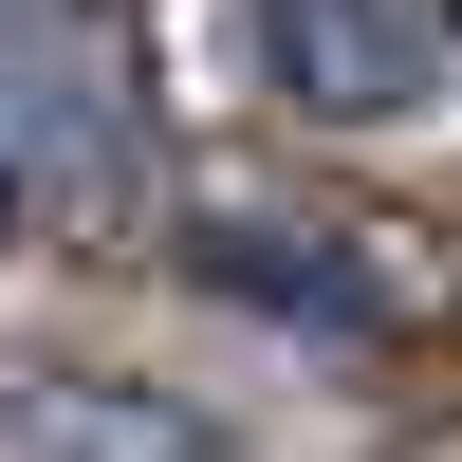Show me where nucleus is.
I'll return each mask as SVG.
<instances>
[{
	"label": "nucleus",
	"mask_w": 462,
	"mask_h": 462,
	"mask_svg": "<svg viewBox=\"0 0 462 462\" xmlns=\"http://www.w3.org/2000/svg\"><path fill=\"white\" fill-rule=\"evenodd\" d=\"M0 222H19V148H0Z\"/></svg>",
	"instance_id": "39448f33"
},
{
	"label": "nucleus",
	"mask_w": 462,
	"mask_h": 462,
	"mask_svg": "<svg viewBox=\"0 0 462 462\" xmlns=\"http://www.w3.org/2000/svg\"><path fill=\"white\" fill-rule=\"evenodd\" d=\"M0 462H222V426L148 370H0Z\"/></svg>",
	"instance_id": "20e7f679"
},
{
	"label": "nucleus",
	"mask_w": 462,
	"mask_h": 462,
	"mask_svg": "<svg viewBox=\"0 0 462 462\" xmlns=\"http://www.w3.org/2000/svg\"><path fill=\"white\" fill-rule=\"evenodd\" d=\"M204 296H259V315H315V333L407 315L389 259H370L352 222H296V204H222V222H204Z\"/></svg>",
	"instance_id": "7ed1b4c3"
},
{
	"label": "nucleus",
	"mask_w": 462,
	"mask_h": 462,
	"mask_svg": "<svg viewBox=\"0 0 462 462\" xmlns=\"http://www.w3.org/2000/svg\"><path fill=\"white\" fill-rule=\"evenodd\" d=\"M0 148L74 185H130L148 167V56L111 0H0Z\"/></svg>",
	"instance_id": "f257e3e1"
},
{
	"label": "nucleus",
	"mask_w": 462,
	"mask_h": 462,
	"mask_svg": "<svg viewBox=\"0 0 462 462\" xmlns=\"http://www.w3.org/2000/svg\"><path fill=\"white\" fill-rule=\"evenodd\" d=\"M259 56L315 130H426L462 93V0H259Z\"/></svg>",
	"instance_id": "f03ea898"
}]
</instances>
